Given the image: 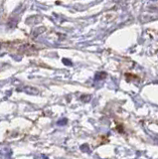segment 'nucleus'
<instances>
[{
  "mask_svg": "<svg viewBox=\"0 0 158 159\" xmlns=\"http://www.w3.org/2000/svg\"><path fill=\"white\" fill-rule=\"evenodd\" d=\"M106 73H105V72H98L95 76L96 81H102V80L106 79Z\"/></svg>",
  "mask_w": 158,
  "mask_h": 159,
  "instance_id": "nucleus-1",
  "label": "nucleus"
},
{
  "mask_svg": "<svg viewBox=\"0 0 158 159\" xmlns=\"http://www.w3.org/2000/svg\"><path fill=\"white\" fill-rule=\"evenodd\" d=\"M24 92L27 93H30V94H37L38 89L35 88H32V87H27V88L24 89Z\"/></svg>",
  "mask_w": 158,
  "mask_h": 159,
  "instance_id": "nucleus-2",
  "label": "nucleus"
},
{
  "mask_svg": "<svg viewBox=\"0 0 158 159\" xmlns=\"http://www.w3.org/2000/svg\"><path fill=\"white\" fill-rule=\"evenodd\" d=\"M91 98L92 97L91 96H88V94H86V96H82L81 99L83 102H90L91 101Z\"/></svg>",
  "mask_w": 158,
  "mask_h": 159,
  "instance_id": "nucleus-3",
  "label": "nucleus"
},
{
  "mask_svg": "<svg viewBox=\"0 0 158 159\" xmlns=\"http://www.w3.org/2000/svg\"><path fill=\"white\" fill-rule=\"evenodd\" d=\"M81 150L84 152H90V147H88V144H84L81 146Z\"/></svg>",
  "mask_w": 158,
  "mask_h": 159,
  "instance_id": "nucleus-4",
  "label": "nucleus"
},
{
  "mask_svg": "<svg viewBox=\"0 0 158 159\" xmlns=\"http://www.w3.org/2000/svg\"><path fill=\"white\" fill-rule=\"evenodd\" d=\"M67 122H68L67 118H63V119H61V120L58 121V125H66Z\"/></svg>",
  "mask_w": 158,
  "mask_h": 159,
  "instance_id": "nucleus-5",
  "label": "nucleus"
},
{
  "mask_svg": "<svg viewBox=\"0 0 158 159\" xmlns=\"http://www.w3.org/2000/svg\"><path fill=\"white\" fill-rule=\"evenodd\" d=\"M63 63H64V64H66L67 66H72V62H71V61H69L68 59H63Z\"/></svg>",
  "mask_w": 158,
  "mask_h": 159,
  "instance_id": "nucleus-6",
  "label": "nucleus"
},
{
  "mask_svg": "<svg viewBox=\"0 0 158 159\" xmlns=\"http://www.w3.org/2000/svg\"><path fill=\"white\" fill-rule=\"evenodd\" d=\"M151 1H156V0H151Z\"/></svg>",
  "mask_w": 158,
  "mask_h": 159,
  "instance_id": "nucleus-7",
  "label": "nucleus"
}]
</instances>
